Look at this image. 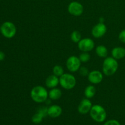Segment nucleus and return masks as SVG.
Instances as JSON below:
<instances>
[{
  "instance_id": "obj_12",
  "label": "nucleus",
  "mask_w": 125,
  "mask_h": 125,
  "mask_svg": "<svg viewBox=\"0 0 125 125\" xmlns=\"http://www.w3.org/2000/svg\"><path fill=\"white\" fill-rule=\"evenodd\" d=\"M62 113V109L59 105H51L48 108V115L51 118H57L61 115Z\"/></svg>"
},
{
  "instance_id": "obj_5",
  "label": "nucleus",
  "mask_w": 125,
  "mask_h": 125,
  "mask_svg": "<svg viewBox=\"0 0 125 125\" xmlns=\"http://www.w3.org/2000/svg\"><path fill=\"white\" fill-rule=\"evenodd\" d=\"M1 34L7 39H12L17 33V28L14 23L11 21H6L2 24L0 29Z\"/></svg>"
},
{
  "instance_id": "obj_6",
  "label": "nucleus",
  "mask_w": 125,
  "mask_h": 125,
  "mask_svg": "<svg viewBox=\"0 0 125 125\" xmlns=\"http://www.w3.org/2000/svg\"><path fill=\"white\" fill-rule=\"evenodd\" d=\"M81 62L79 57L76 56H71L66 61V67L69 72L74 73L78 71L81 67Z\"/></svg>"
},
{
  "instance_id": "obj_4",
  "label": "nucleus",
  "mask_w": 125,
  "mask_h": 125,
  "mask_svg": "<svg viewBox=\"0 0 125 125\" xmlns=\"http://www.w3.org/2000/svg\"><path fill=\"white\" fill-rule=\"evenodd\" d=\"M59 84L65 90H71L75 87L76 79L72 74L64 73L59 77Z\"/></svg>"
},
{
  "instance_id": "obj_1",
  "label": "nucleus",
  "mask_w": 125,
  "mask_h": 125,
  "mask_svg": "<svg viewBox=\"0 0 125 125\" xmlns=\"http://www.w3.org/2000/svg\"><path fill=\"white\" fill-rule=\"evenodd\" d=\"M31 97L37 103H43L48 98V92L42 85H36L31 89Z\"/></svg>"
},
{
  "instance_id": "obj_25",
  "label": "nucleus",
  "mask_w": 125,
  "mask_h": 125,
  "mask_svg": "<svg viewBox=\"0 0 125 125\" xmlns=\"http://www.w3.org/2000/svg\"><path fill=\"white\" fill-rule=\"evenodd\" d=\"M5 59V54L4 53V52L0 51V61H3Z\"/></svg>"
},
{
  "instance_id": "obj_7",
  "label": "nucleus",
  "mask_w": 125,
  "mask_h": 125,
  "mask_svg": "<svg viewBox=\"0 0 125 125\" xmlns=\"http://www.w3.org/2000/svg\"><path fill=\"white\" fill-rule=\"evenodd\" d=\"M68 11L72 15L79 17L83 13L84 7L81 3L78 1H72L68 4Z\"/></svg>"
},
{
  "instance_id": "obj_11",
  "label": "nucleus",
  "mask_w": 125,
  "mask_h": 125,
  "mask_svg": "<svg viewBox=\"0 0 125 125\" xmlns=\"http://www.w3.org/2000/svg\"><path fill=\"white\" fill-rule=\"evenodd\" d=\"M89 81L92 84H98L103 79V74L99 70H93L89 72L87 76Z\"/></svg>"
},
{
  "instance_id": "obj_23",
  "label": "nucleus",
  "mask_w": 125,
  "mask_h": 125,
  "mask_svg": "<svg viewBox=\"0 0 125 125\" xmlns=\"http://www.w3.org/2000/svg\"><path fill=\"white\" fill-rule=\"evenodd\" d=\"M103 125H121L120 122L118 121H117V120H107V122H106L104 123V124Z\"/></svg>"
},
{
  "instance_id": "obj_15",
  "label": "nucleus",
  "mask_w": 125,
  "mask_h": 125,
  "mask_svg": "<svg viewBox=\"0 0 125 125\" xmlns=\"http://www.w3.org/2000/svg\"><path fill=\"white\" fill-rule=\"evenodd\" d=\"M62 95V90L57 87L52 88L48 92V98L51 100H57L61 98Z\"/></svg>"
},
{
  "instance_id": "obj_20",
  "label": "nucleus",
  "mask_w": 125,
  "mask_h": 125,
  "mask_svg": "<svg viewBox=\"0 0 125 125\" xmlns=\"http://www.w3.org/2000/svg\"><path fill=\"white\" fill-rule=\"evenodd\" d=\"M52 73L56 76L59 77L62 75L64 73V70H63V67L59 65H56L52 68Z\"/></svg>"
},
{
  "instance_id": "obj_19",
  "label": "nucleus",
  "mask_w": 125,
  "mask_h": 125,
  "mask_svg": "<svg viewBox=\"0 0 125 125\" xmlns=\"http://www.w3.org/2000/svg\"><path fill=\"white\" fill-rule=\"evenodd\" d=\"M70 39L73 42L75 43H78L82 39L81 34L78 31H74L71 34Z\"/></svg>"
},
{
  "instance_id": "obj_22",
  "label": "nucleus",
  "mask_w": 125,
  "mask_h": 125,
  "mask_svg": "<svg viewBox=\"0 0 125 125\" xmlns=\"http://www.w3.org/2000/svg\"><path fill=\"white\" fill-rule=\"evenodd\" d=\"M79 72L80 75L83 77L87 76L88 74H89V70H88V68H86L85 67H81L79 70Z\"/></svg>"
},
{
  "instance_id": "obj_8",
  "label": "nucleus",
  "mask_w": 125,
  "mask_h": 125,
  "mask_svg": "<svg viewBox=\"0 0 125 125\" xmlns=\"http://www.w3.org/2000/svg\"><path fill=\"white\" fill-rule=\"evenodd\" d=\"M78 46L82 52H89L95 48V43L90 38H84L78 43Z\"/></svg>"
},
{
  "instance_id": "obj_14",
  "label": "nucleus",
  "mask_w": 125,
  "mask_h": 125,
  "mask_svg": "<svg viewBox=\"0 0 125 125\" xmlns=\"http://www.w3.org/2000/svg\"><path fill=\"white\" fill-rule=\"evenodd\" d=\"M112 57L116 60L123 59L125 57V48L120 46L115 47L111 51Z\"/></svg>"
},
{
  "instance_id": "obj_13",
  "label": "nucleus",
  "mask_w": 125,
  "mask_h": 125,
  "mask_svg": "<svg viewBox=\"0 0 125 125\" xmlns=\"http://www.w3.org/2000/svg\"><path fill=\"white\" fill-rule=\"evenodd\" d=\"M59 84V78L54 74L49 76L45 81V85L49 89L55 88Z\"/></svg>"
},
{
  "instance_id": "obj_2",
  "label": "nucleus",
  "mask_w": 125,
  "mask_h": 125,
  "mask_svg": "<svg viewBox=\"0 0 125 125\" xmlns=\"http://www.w3.org/2000/svg\"><path fill=\"white\" fill-rule=\"evenodd\" d=\"M118 68L117 60L112 57H107L103 63V73L107 76H110L117 72Z\"/></svg>"
},
{
  "instance_id": "obj_17",
  "label": "nucleus",
  "mask_w": 125,
  "mask_h": 125,
  "mask_svg": "<svg viewBox=\"0 0 125 125\" xmlns=\"http://www.w3.org/2000/svg\"><path fill=\"white\" fill-rule=\"evenodd\" d=\"M96 88L94 85H89L86 87L84 90V95L87 98H92L96 94Z\"/></svg>"
},
{
  "instance_id": "obj_9",
  "label": "nucleus",
  "mask_w": 125,
  "mask_h": 125,
  "mask_svg": "<svg viewBox=\"0 0 125 125\" xmlns=\"http://www.w3.org/2000/svg\"><path fill=\"white\" fill-rule=\"evenodd\" d=\"M107 28L104 23H100L95 24L92 29V35L94 37L100 39L107 32Z\"/></svg>"
},
{
  "instance_id": "obj_3",
  "label": "nucleus",
  "mask_w": 125,
  "mask_h": 125,
  "mask_svg": "<svg viewBox=\"0 0 125 125\" xmlns=\"http://www.w3.org/2000/svg\"><path fill=\"white\" fill-rule=\"evenodd\" d=\"M89 113L91 118L98 123L104 122L107 118V112L106 110L100 104L93 105Z\"/></svg>"
},
{
  "instance_id": "obj_16",
  "label": "nucleus",
  "mask_w": 125,
  "mask_h": 125,
  "mask_svg": "<svg viewBox=\"0 0 125 125\" xmlns=\"http://www.w3.org/2000/svg\"><path fill=\"white\" fill-rule=\"evenodd\" d=\"M95 52H96V55L98 57H101V58H106L107 57V54H108V50L106 46L104 45H100L96 46L95 49Z\"/></svg>"
},
{
  "instance_id": "obj_21",
  "label": "nucleus",
  "mask_w": 125,
  "mask_h": 125,
  "mask_svg": "<svg viewBox=\"0 0 125 125\" xmlns=\"http://www.w3.org/2000/svg\"><path fill=\"white\" fill-rule=\"evenodd\" d=\"M79 59L81 63H86L90 59V55L88 52H83L79 55Z\"/></svg>"
},
{
  "instance_id": "obj_28",
  "label": "nucleus",
  "mask_w": 125,
  "mask_h": 125,
  "mask_svg": "<svg viewBox=\"0 0 125 125\" xmlns=\"http://www.w3.org/2000/svg\"><path fill=\"white\" fill-rule=\"evenodd\" d=\"M0 29H1V26H0Z\"/></svg>"
},
{
  "instance_id": "obj_27",
  "label": "nucleus",
  "mask_w": 125,
  "mask_h": 125,
  "mask_svg": "<svg viewBox=\"0 0 125 125\" xmlns=\"http://www.w3.org/2000/svg\"><path fill=\"white\" fill-rule=\"evenodd\" d=\"M99 22H100V23H104V18L103 17H100V19H99Z\"/></svg>"
},
{
  "instance_id": "obj_26",
  "label": "nucleus",
  "mask_w": 125,
  "mask_h": 125,
  "mask_svg": "<svg viewBox=\"0 0 125 125\" xmlns=\"http://www.w3.org/2000/svg\"><path fill=\"white\" fill-rule=\"evenodd\" d=\"M51 99L49 98H48L47 100H46V101H45V103H46V105H50V104H51Z\"/></svg>"
},
{
  "instance_id": "obj_24",
  "label": "nucleus",
  "mask_w": 125,
  "mask_h": 125,
  "mask_svg": "<svg viewBox=\"0 0 125 125\" xmlns=\"http://www.w3.org/2000/svg\"><path fill=\"white\" fill-rule=\"evenodd\" d=\"M118 39L120 41L123 43H125V29L122 31L118 35Z\"/></svg>"
},
{
  "instance_id": "obj_10",
  "label": "nucleus",
  "mask_w": 125,
  "mask_h": 125,
  "mask_svg": "<svg viewBox=\"0 0 125 125\" xmlns=\"http://www.w3.org/2000/svg\"><path fill=\"white\" fill-rule=\"evenodd\" d=\"M92 106V103L90 99L85 98L81 101L78 107V111L81 114L85 115L90 112Z\"/></svg>"
},
{
  "instance_id": "obj_18",
  "label": "nucleus",
  "mask_w": 125,
  "mask_h": 125,
  "mask_svg": "<svg viewBox=\"0 0 125 125\" xmlns=\"http://www.w3.org/2000/svg\"><path fill=\"white\" fill-rule=\"evenodd\" d=\"M43 118H45V116L43 115V114L37 111V112L32 117V122L34 124H39L42 122Z\"/></svg>"
}]
</instances>
